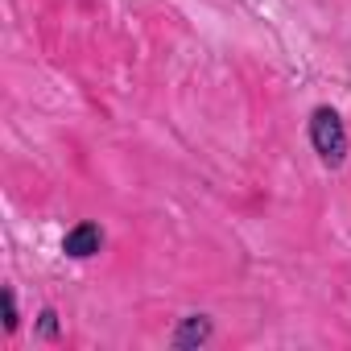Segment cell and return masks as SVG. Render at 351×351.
Returning <instances> with one entry per match:
<instances>
[{
	"label": "cell",
	"instance_id": "obj_5",
	"mask_svg": "<svg viewBox=\"0 0 351 351\" xmlns=\"http://www.w3.org/2000/svg\"><path fill=\"white\" fill-rule=\"evenodd\" d=\"M54 330H58V326H54V310H46V314H42V335H54Z\"/></svg>",
	"mask_w": 351,
	"mask_h": 351
},
{
	"label": "cell",
	"instance_id": "obj_1",
	"mask_svg": "<svg viewBox=\"0 0 351 351\" xmlns=\"http://www.w3.org/2000/svg\"><path fill=\"white\" fill-rule=\"evenodd\" d=\"M310 141H314V149L326 165H339L347 157V132H343V120L330 108H318L310 116Z\"/></svg>",
	"mask_w": 351,
	"mask_h": 351
},
{
	"label": "cell",
	"instance_id": "obj_3",
	"mask_svg": "<svg viewBox=\"0 0 351 351\" xmlns=\"http://www.w3.org/2000/svg\"><path fill=\"white\" fill-rule=\"evenodd\" d=\"M211 339V322L203 318V314H191L182 326H178V335H173V347H199V343H207Z\"/></svg>",
	"mask_w": 351,
	"mask_h": 351
},
{
	"label": "cell",
	"instance_id": "obj_4",
	"mask_svg": "<svg viewBox=\"0 0 351 351\" xmlns=\"http://www.w3.org/2000/svg\"><path fill=\"white\" fill-rule=\"evenodd\" d=\"M5 330H17V302H13V289H5Z\"/></svg>",
	"mask_w": 351,
	"mask_h": 351
},
{
	"label": "cell",
	"instance_id": "obj_2",
	"mask_svg": "<svg viewBox=\"0 0 351 351\" xmlns=\"http://www.w3.org/2000/svg\"><path fill=\"white\" fill-rule=\"evenodd\" d=\"M62 252H66V256H75V261H83V256L99 252V228H95V223H79V228H71V232H66V240H62Z\"/></svg>",
	"mask_w": 351,
	"mask_h": 351
}]
</instances>
